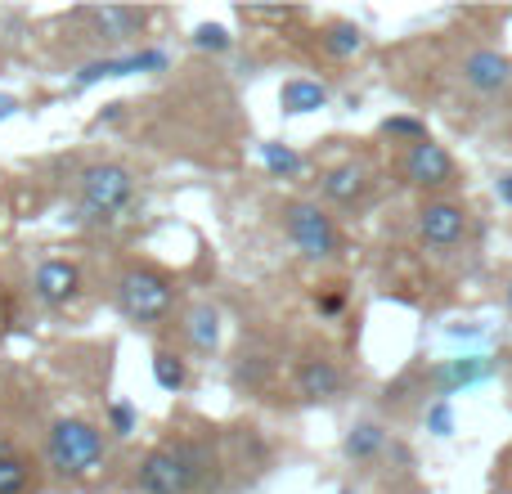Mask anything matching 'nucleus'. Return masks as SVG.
<instances>
[{"mask_svg": "<svg viewBox=\"0 0 512 494\" xmlns=\"http://www.w3.org/2000/svg\"><path fill=\"white\" fill-rule=\"evenodd\" d=\"M117 306H122V315L131 319V324L158 328V324H167L171 310H176V283L162 270H153V265H131V270H122V279H117Z\"/></svg>", "mask_w": 512, "mask_h": 494, "instance_id": "nucleus-3", "label": "nucleus"}, {"mask_svg": "<svg viewBox=\"0 0 512 494\" xmlns=\"http://www.w3.org/2000/svg\"><path fill=\"white\" fill-rule=\"evenodd\" d=\"M167 68V54L162 50H140V54H122V59H99L90 68L77 72V86H90V81H104V77H131V72H158Z\"/></svg>", "mask_w": 512, "mask_h": 494, "instance_id": "nucleus-12", "label": "nucleus"}, {"mask_svg": "<svg viewBox=\"0 0 512 494\" xmlns=\"http://www.w3.org/2000/svg\"><path fill=\"white\" fill-rule=\"evenodd\" d=\"M185 333L198 355H212L216 346H221V310H216L212 301H194L185 315Z\"/></svg>", "mask_w": 512, "mask_h": 494, "instance_id": "nucleus-16", "label": "nucleus"}, {"mask_svg": "<svg viewBox=\"0 0 512 494\" xmlns=\"http://www.w3.org/2000/svg\"><path fill=\"white\" fill-rule=\"evenodd\" d=\"M463 81H468L477 95H499L512 81V59L499 50H472L463 59Z\"/></svg>", "mask_w": 512, "mask_h": 494, "instance_id": "nucleus-10", "label": "nucleus"}, {"mask_svg": "<svg viewBox=\"0 0 512 494\" xmlns=\"http://www.w3.org/2000/svg\"><path fill=\"white\" fill-rule=\"evenodd\" d=\"M153 382H158L162 391H180L189 382V364L180 360L176 351H158L153 355Z\"/></svg>", "mask_w": 512, "mask_h": 494, "instance_id": "nucleus-21", "label": "nucleus"}, {"mask_svg": "<svg viewBox=\"0 0 512 494\" xmlns=\"http://www.w3.org/2000/svg\"><path fill=\"white\" fill-rule=\"evenodd\" d=\"M418 234H423L427 247L450 252V247H459L463 234H468V212H463L459 203H427L423 212H418Z\"/></svg>", "mask_w": 512, "mask_h": 494, "instance_id": "nucleus-7", "label": "nucleus"}, {"mask_svg": "<svg viewBox=\"0 0 512 494\" xmlns=\"http://www.w3.org/2000/svg\"><path fill=\"white\" fill-rule=\"evenodd\" d=\"M364 50V32L355 23H328L324 27V54L328 59H355Z\"/></svg>", "mask_w": 512, "mask_h": 494, "instance_id": "nucleus-19", "label": "nucleus"}, {"mask_svg": "<svg viewBox=\"0 0 512 494\" xmlns=\"http://www.w3.org/2000/svg\"><path fill=\"white\" fill-rule=\"evenodd\" d=\"M283 230L306 261H333L337 256V225L319 203H288L283 207Z\"/></svg>", "mask_w": 512, "mask_h": 494, "instance_id": "nucleus-5", "label": "nucleus"}, {"mask_svg": "<svg viewBox=\"0 0 512 494\" xmlns=\"http://www.w3.org/2000/svg\"><path fill=\"white\" fill-rule=\"evenodd\" d=\"M108 436L104 427L86 423V418H59L45 436V463L54 468V477L63 481H86L104 468Z\"/></svg>", "mask_w": 512, "mask_h": 494, "instance_id": "nucleus-2", "label": "nucleus"}, {"mask_svg": "<svg viewBox=\"0 0 512 494\" xmlns=\"http://www.w3.org/2000/svg\"><path fill=\"white\" fill-rule=\"evenodd\" d=\"M77 292H81V265H77V261L50 256V261L36 265V274H32V297L41 301V306L59 310V306H68Z\"/></svg>", "mask_w": 512, "mask_h": 494, "instance_id": "nucleus-6", "label": "nucleus"}, {"mask_svg": "<svg viewBox=\"0 0 512 494\" xmlns=\"http://www.w3.org/2000/svg\"><path fill=\"white\" fill-rule=\"evenodd\" d=\"M86 23L95 32V41H131L149 27V9H126V5H104V9H86Z\"/></svg>", "mask_w": 512, "mask_h": 494, "instance_id": "nucleus-8", "label": "nucleus"}, {"mask_svg": "<svg viewBox=\"0 0 512 494\" xmlns=\"http://www.w3.org/2000/svg\"><path fill=\"white\" fill-rule=\"evenodd\" d=\"M104 423H108L104 432H113L117 441H126V436H131L135 427H140V414H135L131 400H113V405L104 409Z\"/></svg>", "mask_w": 512, "mask_h": 494, "instance_id": "nucleus-22", "label": "nucleus"}, {"mask_svg": "<svg viewBox=\"0 0 512 494\" xmlns=\"http://www.w3.org/2000/svg\"><path fill=\"white\" fill-rule=\"evenodd\" d=\"M315 306H319V315H342V310H346V292H324Z\"/></svg>", "mask_w": 512, "mask_h": 494, "instance_id": "nucleus-26", "label": "nucleus"}, {"mask_svg": "<svg viewBox=\"0 0 512 494\" xmlns=\"http://www.w3.org/2000/svg\"><path fill=\"white\" fill-rule=\"evenodd\" d=\"M36 486L32 463L14 450V445H0V494H27Z\"/></svg>", "mask_w": 512, "mask_h": 494, "instance_id": "nucleus-18", "label": "nucleus"}, {"mask_svg": "<svg viewBox=\"0 0 512 494\" xmlns=\"http://www.w3.org/2000/svg\"><path fill=\"white\" fill-rule=\"evenodd\" d=\"M427 432H432V436H454V409H450V400H436V405L427 409Z\"/></svg>", "mask_w": 512, "mask_h": 494, "instance_id": "nucleus-25", "label": "nucleus"}, {"mask_svg": "<svg viewBox=\"0 0 512 494\" xmlns=\"http://www.w3.org/2000/svg\"><path fill=\"white\" fill-rule=\"evenodd\" d=\"M499 198L512 207V171H508V176H499Z\"/></svg>", "mask_w": 512, "mask_h": 494, "instance_id": "nucleus-27", "label": "nucleus"}, {"mask_svg": "<svg viewBox=\"0 0 512 494\" xmlns=\"http://www.w3.org/2000/svg\"><path fill=\"white\" fill-rule=\"evenodd\" d=\"M382 135H391V140H414V144H423V140H427V126L418 122V117H387V122H382Z\"/></svg>", "mask_w": 512, "mask_h": 494, "instance_id": "nucleus-23", "label": "nucleus"}, {"mask_svg": "<svg viewBox=\"0 0 512 494\" xmlns=\"http://www.w3.org/2000/svg\"><path fill=\"white\" fill-rule=\"evenodd\" d=\"M405 176H409V185H418V189H441L445 180L454 176V158L436 140H423V144H414V149H409Z\"/></svg>", "mask_w": 512, "mask_h": 494, "instance_id": "nucleus-9", "label": "nucleus"}, {"mask_svg": "<svg viewBox=\"0 0 512 494\" xmlns=\"http://www.w3.org/2000/svg\"><path fill=\"white\" fill-rule=\"evenodd\" d=\"M508 310H512V283H508Z\"/></svg>", "mask_w": 512, "mask_h": 494, "instance_id": "nucleus-29", "label": "nucleus"}, {"mask_svg": "<svg viewBox=\"0 0 512 494\" xmlns=\"http://www.w3.org/2000/svg\"><path fill=\"white\" fill-rule=\"evenodd\" d=\"M81 207L90 212V221H113L117 212H126L135 198V171L122 162H90L77 180Z\"/></svg>", "mask_w": 512, "mask_h": 494, "instance_id": "nucleus-4", "label": "nucleus"}, {"mask_svg": "<svg viewBox=\"0 0 512 494\" xmlns=\"http://www.w3.org/2000/svg\"><path fill=\"white\" fill-rule=\"evenodd\" d=\"M364 189H369V171H364L360 162H342V167H328L324 176H319V194L337 207L360 203Z\"/></svg>", "mask_w": 512, "mask_h": 494, "instance_id": "nucleus-13", "label": "nucleus"}, {"mask_svg": "<svg viewBox=\"0 0 512 494\" xmlns=\"http://www.w3.org/2000/svg\"><path fill=\"white\" fill-rule=\"evenodd\" d=\"M346 391V373L333 360H301L297 364V396L301 400H337Z\"/></svg>", "mask_w": 512, "mask_h": 494, "instance_id": "nucleus-11", "label": "nucleus"}, {"mask_svg": "<svg viewBox=\"0 0 512 494\" xmlns=\"http://www.w3.org/2000/svg\"><path fill=\"white\" fill-rule=\"evenodd\" d=\"M261 162H265V171H270L274 180L301 176V153H292L288 144H279V140H265L261 144Z\"/></svg>", "mask_w": 512, "mask_h": 494, "instance_id": "nucleus-20", "label": "nucleus"}, {"mask_svg": "<svg viewBox=\"0 0 512 494\" xmlns=\"http://www.w3.org/2000/svg\"><path fill=\"white\" fill-rule=\"evenodd\" d=\"M495 369L499 364L490 360V355H463V360H450L441 373H436V382H441V400L454 396V391H463V387H472V382L495 378Z\"/></svg>", "mask_w": 512, "mask_h": 494, "instance_id": "nucleus-14", "label": "nucleus"}, {"mask_svg": "<svg viewBox=\"0 0 512 494\" xmlns=\"http://www.w3.org/2000/svg\"><path fill=\"white\" fill-rule=\"evenodd\" d=\"M14 108H18V99H14V95H0V122H5V117L14 113Z\"/></svg>", "mask_w": 512, "mask_h": 494, "instance_id": "nucleus-28", "label": "nucleus"}, {"mask_svg": "<svg viewBox=\"0 0 512 494\" xmlns=\"http://www.w3.org/2000/svg\"><path fill=\"white\" fill-rule=\"evenodd\" d=\"M194 45L198 50H212V54H225L230 50V32H225L221 23H203V27H194Z\"/></svg>", "mask_w": 512, "mask_h": 494, "instance_id": "nucleus-24", "label": "nucleus"}, {"mask_svg": "<svg viewBox=\"0 0 512 494\" xmlns=\"http://www.w3.org/2000/svg\"><path fill=\"white\" fill-rule=\"evenodd\" d=\"M382 450H387V427L382 423H355L351 432H346V459L373 463Z\"/></svg>", "mask_w": 512, "mask_h": 494, "instance_id": "nucleus-17", "label": "nucleus"}, {"mask_svg": "<svg viewBox=\"0 0 512 494\" xmlns=\"http://www.w3.org/2000/svg\"><path fill=\"white\" fill-rule=\"evenodd\" d=\"M324 104H328V86L315 77H292V81H283V90H279V108L288 117L319 113Z\"/></svg>", "mask_w": 512, "mask_h": 494, "instance_id": "nucleus-15", "label": "nucleus"}, {"mask_svg": "<svg viewBox=\"0 0 512 494\" xmlns=\"http://www.w3.org/2000/svg\"><path fill=\"white\" fill-rule=\"evenodd\" d=\"M212 472V454L198 441H167L153 445L135 468V490L140 494H194Z\"/></svg>", "mask_w": 512, "mask_h": 494, "instance_id": "nucleus-1", "label": "nucleus"}]
</instances>
